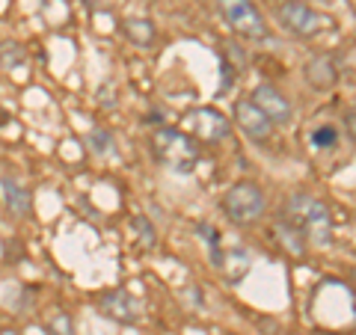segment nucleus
Wrapping results in <instances>:
<instances>
[{
	"mask_svg": "<svg viewBox=\"0 0 356 335\" xmlns=\"http://www.w3.org/2000/svg\"><path fill=\"white\" fill-rule=\"evenodd\" d=\"M282 217L291 222V226H297L300 231H303V238L312 240V243L327 247L330 238H332V214H330V208L312 193H291L288 196Z\"/></svg>",
	"mask_w": 356,
	"mask_h": 335,
	"instance_id": "obj_1",
	"label": "nucleus"
},
{
	"mask_svg": "<svg viewBox=\"0 0 356 335\" xmlns=\"http://www.w3.org/2000/svg\"><path fill=\"white\" fill-rule=\"evenodd\" d=\"M152 152L163 166L175 172H193L199 163V142L178 128H158L152 137Z\"/></svg>",
	"mask_w": 356,
	"mask_h": 335,
	"instance_id": "obj_2",
	"label": "nucleus"
},
{
	"mask_svg": "<svg viewBox=\"0 0 356 335\" xmlns=\"http://www.w3.org/2000/svg\"><path fill=\"white\" fill-rule=\"evenodd\" d=\"M217 6H220L222 21H226L235 36L247 42H264L270 36V27H267L261 9L252 0H217Z\"/></svg>",
	"mask_w": 356,
	"mask_h": 335,
	"instance_id": "obj_3",
	"label": "nucleus"
},
{
	"mask_svg": "<svg viewBox=\"0 0 356 335\" xmlns=\"http://www.w3.org/2000/svg\"><path fill=\"white\" fill-rule=\"evenodd\" d=\"M276 21L282 24V30H288L297 39H315L332 24L330 15L318 13L306 0H282V3L276 6Z\"/></svg>",
	"mask_w": 356,
	"mask_h": 335,
	"instance_id": "obj_4",
	"label": "nucleus"
},
{
	"mask_svg": "<svg viewBox=\"0 0 356 335\" xmlns=\"http://www.w3.org/2000/svg\"><path fill=\"white\" fill-rule=\"evenodd\" d=\"M222 214H226L235 226H252L264 217V193L259 184L238 181L226 190L222 196Z\"/></svg>",
	"mask_w": 356,
	"mask_h": 335,
	"instance_id": "obj_5",
	"label": "nucleus"
},
{
	"mask_svg": "<svg viewBox=\"0 0 356 335\" xmlns=\"http://www.w3.org/2000/svg\"><path fill=\"white\" fill-rule=\"evenodd\" d=\"M184 128L191 131L193 140L222 142V140H229V133H232V119H226V113H220L217 107H193L191 113L184 116Z\"/></svg>",
	"mask_w": 356,
	"mask_h": 335,
	"instance_id": "obj_6",
	"label": "nucleus"
},
{
	"mask_svg": "<svg viewBox=\"0 0 356 335\" xmlns=\"http://www.w3.org/2000/svg\"><path fill=\"white\" fill-rule=\"evenodd\" d=\"M232 119H235V125L255 142H270L276 137V125L267 119V113L252 98H238L235 110H232Z\"/></svg>",
	"mask_w": 356,
	"mask_h": 335,
	"instance_id": "obj_7",
	"label": "nucleus"
},
{
	"mask_svg": "<svg viewBox=\"0 0 356 335\" xmlns=\"http://www.w3.org/2000/svg\"><path fill=\"white\" fill-rule=\"evenodd\" d=\"M250 98L264 110L267 119H270L276 128H280V125H288V122L294 119V107H291V101H288V98L280 92V89L270 86V83H259V86L252 89V95H250Z\"/></svg>",
	"mask_w": 356,
	"mask_h": 335,
	"instance_id": "obj_8",
	"label": "nucleus"
},
{
	"mask_svg": "<svg viewBox=\"0 0 356 335\" xmlns=\"http://www.w3.org/2000/svg\"><path fill=\"white\" fill-rule=\"evenodd\" d=\"M98 309H102V315L113 318L119 323H137L140 318V303L137 297H131L125 288H113V291H104L98 297Z\"/></svg>",
	"mask_w": 356,
	"mask_h": 335,
	"instance_id": "obj_9",
	"label": "nucleus"
},
{
	"mask_svg": "<svg viewBox=\"0 0 356 335\" xmlns=\"http://www.w3.org/2000/svg\"><path fill=\"white\" fill-rule=\"evenodd\" d=\"M303 77L315 92H330V89L339 83L341 72H339L336 60H332V54H315V57L303 65Z\"/></svg>",
	"mask_w": 356,
	"mask_h": 335,
	"instance_id": "obj_10",
	"label": "nucleus"
},
{
	"mask_svg": "<svg viewBox=\"0 0 356 335\" xmlns=\"http://www.w3.org/2000/svg\"><path fill=\"white\" fill-rule=\"evenodd\" d=\"M122 33L137 44V48H152L154 44V36H158V30L149 18H125L122 21Z\"/></svg>",
	"mask_w": 356,
	"mask_h": 335,
	"instance_id": "obj_11",
	"label": "nucleus"
},
{
	"mask_svg": "<svg viewBox=\"0 0 356 335\" xmlns=\"http://www.w3.org/2000/svg\"><path fill=\"white\" fill-rule=\"evenodd\" d=\"M0 187H3V202H6V208L13 211V214H18V217H27L30 214V190L21 187L18 181H13V178H3Z\"/></svg>",
	"mask_w": 356,
	"mask_h": 335,
	"instance_id": "obj_12",
	"label": "nucleus"
},
{
	"mask_svg": "<svg viewBox=\"0 0 356 335\" xmlns=\"http://www.w3.org/2000/svg\"><path fill=\"white\" fill-rule=\"evenodd\" d=\"M276 240H280L291 255H303V252H306V243H309V240L303 238V231H300L297 226H291V222H288L285 217L276 222Z\"/></svg>",
	"mask_w": 356,
	"mask_h": 335,
	"instance_id": "obj_13",
	"label": "nucleus"
},
{
	"mask_svg": "<svg viewBox=\"0 0 356 335\" xmlns=\"http://www.w3.org/2000/svg\"><path fill=\"white\" fill-rule=\"evenodd\" d=\"M21 63H24V48H21L18 42H3L0 44V65H3V69L13 72L15 65H21Z\"/></svg>",
	"mask_w": 356,
	"mask_h": 335,
	"instance_id": "obj_14",
	"label": "nucleus"
},
{
	"mask_svg": "<svg viewBox=\"0 0 356 335\" xmlns=\"http://www.w3.org/2000/svg\"><path fill=\"white\" fill-rule=\"evenodd\" d=\"M312 142H315V149H336L339 131L332 125H321V128H315V133H312Z\"/></svg>",
	"mask_w": 356,
	"mask_h": 335,
	"instance_id": "obj_15",
	"label": "nucleus"
},
{
	"mask_svg": "<svg viewBox=\"0 0 356 335\" xmlns=\"http://www.w3.org/2000/svg\"><path fill=\"white\" fill-rule=\"evenodd\" d=\"M110 142H113V137H110V133H104V131H95V133H92V149H95L98 154H104V152L113 149Z\"/></svg>",
	"mask_w": 356,
	"mask_h": 335,
	"instance_id": "obj_16",
	"label": "nucleus"
},
{
	"mask_svg": "<svg viewBox=\"0 0 356 335\" xmlns=\"http://www.w3.org/2000/svg\"><path fill=\"white\" fill-rule=\"evenodd\" d=\"M51 335H74V332H72V320L65 318V315L54 318V323H51Z\"/></svg>",
	"mask_w": 356,
	"mask_h": 335,
	"instance_id": "obj_17",
	"label": "nucleus"
},
{
	"mask_svg": "<svg viewBox=\"0 0 356 335\" xmlns=\"http://www.w3.org/2000/svg\"><path fill=\"white\" fill-rule=\"evenodd\" d=\"M344 131H348L350 142H356V107H350L348 113H344Z\"/></svg>",
	"mask_w": 356,
	"mask_h": 335,
	"instance_id": "obj_18",
	"label": "nucleus"
},
{
	"mask_svg": "<svg viewBox=\"0 0 356 335\" xmlns=\"http://www.w3.org/2000/svg\"><path fill=\"white\" fill-rule=\"evenodd\" d=\"M0 335H21L18 329H0Z\"/></svg>",
	"mask_w": 356,
	"mask_h": 335,
	"instance_id": "obj_19",
	"label": "nucleus"
},
{
	"mask_svg": "<svg viewBox=\"0 0 356 335\" xmlns=\"http://www.w3.org/2000/svg\"><path fill=\"white\" fill-rule=\"evenodd\" d=\"M353 279H356V267H353Z\"/></svg>",
	"mask_w": 356,
	"mask_h": 335,
	"instance_id": "obj_20",
	"label": "nucleus"
}]
</instances>
